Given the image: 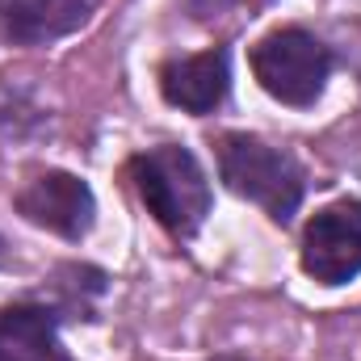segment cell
<instances>
[{
	"label": "cell",
	"mask_w": 361,
	"mask_h": 361,
	"mask_svg": "<svg viewBox=\"0 0 361 361\" xmlns=\"http://www.w3.org/2000/svg\"><path fill=\"white\" fill-rule=\"evenodd\" d=\"M122 173L130 180V189L139 193V202L147 206V214L177 244L197 240V231L206 227L214 210V189H210L202 160L185 143H160V147L135 152L122 164Z\"/></svg>",
	"instance_id": "6da1fadb"
},
{
	"label": "cell",
	"mask_w": 361,
	"mask_h": 361,
	"mask_svg": "<svg viewBox=\"0 0 361 361\" xmlns=\"http://www.w3.org/2000/svg\"><path fill=\"white\" fill-rule=\"evenodd\" d=\"M214 160H219V180L235 197L261 206L277 227L294 223L307 197V169L290 147L248 130H223L214 139Z\"/></svg>",
	"instance_id": "7a4b0ae2"
},
{
	"label": "cell",
	"mask_w": 361,
	"mask_h": 361,
	"mask_svg": "<svg viewBox=\"0 0 361 361\" xmlns=\"http://www.w3.org/2000/svg\"><path fill=\"white\" fill-rule=\"evenodd\" d=\"M248 68L273 101L290 109H311L336 72V55L307 25H277L252 42Z\"/></svg>",
	"instance_id": "3957f363"
},
{
	"label": "cell",
	"mask_w": 361,
	"mask_h": 361,
	"mask_svg": "<svg viewBox=\"0 0 361 361\" xmlns=\"http://www.w3.org/2000/svg\"><path fill=\"white\" fill-rule=\"evenodd\" d=\"M13 210L38 227L51 231L68 244L89 240V231L97 227V193L85 177L68 173V169H38L17 185L13 193Z\"/></svg>",
	"instance_id": "277c9868"
},
{
	"label": "cell",
	"mask_w": 361,
	"mask_h": 361,
	"mask_svg": "<svg viewBox=\"0 0 361 361\" xmlns=\"http://www.w3.org/2000/svg\"><path fill=\"white\" fill-rule=\"evenodd\" d=\"M298 265L315 286H345L361 277V197H336L307 219Z\"/></svg>",
	"instance_id": "5b68a950"
},
{
	"label": "cell",
	"mask_w": 361,
	"mask_h": 361,
	"mask_svg": "<svg viewBox=\"0 0 361 361\" xmlns=\"http://www.w3.org/2000/svg\"><path fill=\"white\" fill-rule=\"evenodd\" d=\"M156 89L180 114H193V118L214 114L231 92V51L227 47H206L197 55L164 59L156 68Z\"/></svg>",
	"instance_id": "8992f818"
},
{
	"label": "cell",
	"mask_w": 361,
	"mask_h": 361,
	"mask_svg": "<svg viewBox=\"0 0 361 361\" xmlns=\"http://www.w3.org/2000/svg\"><path fill=\"white\" fill-rule=\"evenodd\" d=\"M68 311L42 298H17L0 307V361H72L59 328Z\"/></svg>",
	"instance_id": "52a82bcc"
},
{
	"label": "cell",
	"mask_w": 361,
	"mask_h": 361,
	"mask_svg": "<svg viewBox=\"0 0 361 361\" xmlns=\"http://www.w3.org/2000/svg\"><path fill=\"white\" fill-rule=\"evenodd\" d=\"M92 0H0V38L8 47H51L80 30Z\"/></svg>",
	"instance_id": "ba28073f"
},
{
	"label": "cell",
	"mask_w": 361,
	"mask_h": 361,
	"mask_svg": "<svg viewBox=\"0 0 361 361\" xmlns=\"http://www.w3.org/2000/svg\"><path fill=\"white\" fill-rule=\"evenodd\" d=\"M235 4H240V0H180V13H185L189 21H219V17H227Z\"/></svg>",
	"instance_id": "9c48e42d"
},
{
	"label": "cell",
	"mask_w": 361,
	"mask_h": 361,
	"mask_svg": "<svg viewBox=\"0 0 361 361\" xmlns=\"http://www.w3.org/2000/svg\"><path fill=\"white\" fill-rule=\"evenodd\" d=\"M206 361H248V357H240V353H219V357H206Z\"/></svg>",
	"instance_id": "30bf717a"
},
{
	"label": "cell",
	"mask_w": 361,
	"mask_h": 361,
	"mask_svg": "<svg viewBox=\"0 0 361 361\" xmlns=\"http://www.w3.org/2000/svg\"><path fill=\"white\" fill-rule=\"evenodd\" d=\"M4 261H8V240L0 235V265H4Z\"/></svg>",
	"instance_id": "8fae6325"
}]
</instances>
